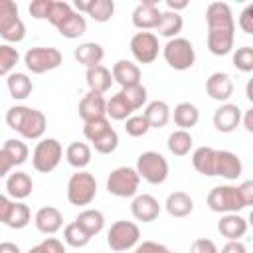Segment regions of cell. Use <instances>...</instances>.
Masks as SVG:
<instances>
[{"label": "cell", "mask_w": 253, "mask_h": 253, "mask_svg": "<svg viewBox=\"0 0 253 253\" xmlns=\"http://www.w3.org/2000/svg\"><path fill=\"white\" fill-rule=\"evenodd\" d=\"M208 22V49L213 55H227L233 49L235 22L229 4L211 2L206 10Z\"/></svg>", "instance_id": "cell-1"}, {"label": "cell", "mask_w": 253, "mask_h": 253, "mask_svg": "<svg viewBox=\"0 0 253 253\" xmlns=\"http://www.w3.org/2000/svg\"><path fill=\"white\" fill-rule=\"evenodd\" d=\"M6 125L16 130L26 140H38L43 136L47 121L45 115L38 109L26 107V105H14L6 111Z\"/></svg>", "instance_id": "cell-2"}, {"label": "cell", "mask_w": 253, "mask_h": 253, "mask_svg": "<svg viewBox=\"0 0 253 253\" xmlns=\"http://www.w3.org/2000/svg\"><path fill=\"white\" fill-rule=\"evenodd\" d=\"M134 170H136L138 178H142V180H146L148 184H154V186L166 182L168 172H170L168 160H166L160 152H154V150L142 152V154L136 158Z\"/></svg>", "instance_id": "cell-3"}, {"label": "cell", "mask_w": 253, "mask_h": 253, "mask_svg": "<svg viewBox=\"0 0 253 253\" xmlns=\"http://www.w3.org/2000/svg\"><path fill=\"white\" fill-rule=\"evenodd\" d=\"M208 208L215 213H239L247 206H245L237 186L223 184V186H215L208 194Z\"/></svg>", "instance_id": "cell-4"}, {"label": "cell", "mask_w": 253, "mask_h": 253, "mask_svg": "<svg viewBox=\"0 0 253 253\" xmlns=\"http://www.w3.org/2000/svg\"><path fill=\"white\" fill-rule=\"evenodd\" d=\"M97 196V180L91 172L77 170L67 182V202L71 206H89Z\"/></svg>", "instance_id": "cell-5"}, {"label": "cell", "mask_w": 253, "mask_h": 253, "mask_svg": "<svg viewBox=\"0 0 253 253\" xmlns=\"http://www.w3.org/2000/svg\"><path fill=\"white\" fill-rule=\"evenodd\" d=\"M162 55H164L166 63L176 71H186L196 61V49H194L192 42L186 38H180V36L166 42V45L162 47Z\"/></svg>", "instance_id": "cell-6"}, {"label": "cell", "mask_w": 253, "mask_h": 253, "mask_svg": "<svg viewBox=\"0 0 253 253\" xmlns=\"http://www.w3.org/2000/svg\"><path fill=\"white\" fill-rule=\"evenodd\" d=\"M0 38L10 45L26 38V26L18 16V6L12 0H0Z\"/></svg>", "instance_id": "cell-7"}, {"label": "cell", "mask_w": 253, "mask_h": 253, "mask_svg": "<svg viewBox=\"0 0 253 253\" xmlns=\"http://www.w3.org/2000/svg\"><path fill=\"white\" fill-rule=\"evenodd\" d=\"M63 148L55 138H42L32 152V166L42 174H49L61 162Z\"/></svg>", "instance_id": "cell-8"}, {"label": "cell", "mask_w": 253, "mask_h": 253, "mask_svg": "<svg viewBox=\"0 0 253 253\" xmlns=\"http://www.w3.org/2000/svg\"><path fill=\"white\" fill-rule=\"evenodd\" d=\"M63 61V55L57 47H43V45H38V47H30L24 55V63L28 67V71L36 73V75H42L45 71H51V69H57Z\"/></svg>", "instance_id": "cell-9"}, {"label": "cell", "mask_w": 253, "mask_h": 253, "mask_svg": "<svg viewBox=\"0 0 253 253\" xmlns=\"http://www.w3.org/2000/svg\"><path fill=\"white\" fill-rule=\"evenodd\" d=\"M138 184H140V178L134 168L119 166L107 178V192L117 198H132L138 192Z\"/></svg>", "instance_id": "cell-10"}, {"label": "cell", "mask_w": 253, "mask_h": 253, "mask_svg": "<svg viewBox=\"0 0 253 253\" xmlns=\"http://www.w3.org/2000/svg\"><path fill=\"white\" fill-rule=\"evenodd\" d=\"M138 239H140V229L134 221L119 219L107 231V243L113 251H128L136 247Z\"/></svg>", "instance_id": "cell-11"}, {"label": "cell", "mask_w": 253, "mask_h": 253, "mask_svg": "<svg viewBox=\"0 0 253 253\" xmlns=\"http://www.w3.org/2000/svg\"><path fill=\"white\" fill-rule=\"evenodd\" d=\"M160 43L158 36L152 32H136L130 38V53L138 63H152L158 57Z\"/></svg>", "instance_id": "cell-12"}, {"label": "cell", "mask_w": 253, "mask_h": 253, "mask_svg": "<svg viewBox=\"0 0 253 253\" xmlns=\"http://www.w3.org/2000/svg\"><path fill=\"white\" fill-rule=\"evenodd\" d=\"M160 16H162V12L158 10V0H142L132 10V24L140 32L156 30V26L160 22Z\"/></svg>", "instance_id": "cell-13"}, {"label": "cell", "mask_w": 253, "mask_h": 253, "mask_svg": "<svg viewBox=\"0 0 253 253\" xmlns=\"http://www.w3.org/2000/svg\"><path fill=\"white\" fill-rule=\"evenodd\" d=\"M130 213L136 221L150 223L160 215V204L150 194H138V196H134V200L130 204Z\"/></svg>", "instance_id": "cell-14"}, {"label": "cell", "mask_w": 253, "mask_h": 253, "mask_svg": "<svg viewBox=\"0 0 253 253\" xmlns=\"http://www.w3.org/2000/svg\"><path fill=\"white\" fill-rule=\"evenodd\" d=\"M241 125V109L233 103H221L213 113V126L219 132H233Z\"/></svg>", "instance_id": "cell-15"}, {"label": "cell", "mask_w": 253, "mask_h": 253, "mask_svg": "<svg viewBox=\"0 0 253 253\" xmlns=\"http://www.w3.org/2000/svg\"><path fill=\"white\" fill-rule=\"evenodd\" d=\"M243 172V164L237 154L229 150H215V168L213 176H221L225 180H237Z\"/></svg>", "instance_id": "cell-16"}, {"label": "cell", "mask_w": 253, "mask_h": 253, "mask_svg": "<svg viewBox=\"0 0 253 253\" xmlns=\"http://www.w3.org/2000/svg\"><path fill=\"white\" fill-rule=\"evenodd\" d=\"M206 93L210 99L219 101V103H227V99L233 95V81L227 73L223 71H215L208 77L206 81Z\"/></svg>", "instance_id": "cell-17"}, {"label": "cell", "mask_w": 253, "mask_h": 253, "mask_svg": "<svg viewBox=\"0 0 253 253\" xmlns=\"http://www.w3.org/2000/svg\"><path fill=\"white\" fill-rule=\"evenodd\" d=\"M34 223L38 227V231L45 233V235H53L63 227V215L57 208L53 206H43L36 211L34 215Z\"/></svg>", "instance_id": "cell-18"}, {"label": "cell", "mask_w": 253, "mask_h": 253, "mask_svg": "<svg viewBox=\"0 0 253 253\" xmlns=\"http://www.w3.org/2000/svg\"><path fill=\"white\" fill-rule=\"evenodd\" d=\"M105 107H107V101L101 93H95V91H87L83 95V99L79 101V117L83 119V123L87 121H93V119H101V117H107L105 115Z\"/></svg>", "instance_id": "cell-19"}, {"label": "cell", "mask_w": 253, "mask_h": 253, "mask_svg": "<svg viewBox=\"0 0 253 253\" xmlns=\"http://www.w3.org/2000/svg\"><path fill=\"white\" fill-rule=\"evenodd\" d=\"M217 231L227 241H239L247 233V219L239 213H223L217 221Z\"/></svg>", "instance_id": "cell-20"}, {"label": "cell", "mask_w": 253, "mask_h": 253, "mask_svg": "<svg viewBox=\"0 0 253 253\" xmlns=\"http://www.w3.org/2000/svg\"><path fill=\"white\" fill-rule=\"evenodd\" d=\"M34 190V182L30 178V174L26 172H12L8 174L6 180V192L14 202H22L26 200Z\"/></svg>", "instance_id": "cell-21"}, {"label": "cell", "mask_w": 253, "mask_h": 253, "mask_svg": "<svg viewBox=\"0 0 253 253\" xmlns=\"http://www.w3.org/2000/svg\"><path fill=\"white\" fill-rule=\"evenodd\" d=\"M113 81H117L121 87H132L140 83V69L136 63L128 59H119L111 69Z\"/></svg>", "instance_id": "cell-22"}, {"label": "cell", "mask_w": 253, "mask_h": 253, "mask_svg": "<svg viewBox=\"0 0 253 253\" xmlns=\"http://www.w3.org/2000/svg\"><path fill=\"white\" fill-rule=\"evenodd\" d=\"M73 55H75V59H77L81 65H85V67L89 69V67L101 65V61H103V57H105V49H103V45H99V43H95V42H85V43H79V45L75 47Z\"/></svg>", "instance_id": "cell-23"}, {"label": "cell", "mask_w": 253, "mask_h": 253, "mask_svg": "<svg viewBox=\"0 0 253 253\" xmlns=\"http://www.w3.org/2000/svg\"><path fill=\"white\" fill-rule=\"evenodd\" d=\"M85 79H87L89 91H95V93H101V95L107 93L111 89V85H113V75L105 65L89 67L87 73H85Z\"/></svg>", "instance_id": "cell-24"}, {"label": "cell", "mask_w": 253, "mask_h": 253, "mask_svg": "<svg viewBox=\"0 0 253 253\" xmlns=\"http://www.w3.org/2000/svg\"><path fill=\"white\" fill-rule=\"evenodd\" d=\"M164 208L172 217H186L194 211V200L186 192H172L168 194Z\"/></svg>", "instance_id": "cell-25"}, {"label": "cell", "mask_w": 253, "mask_h": 253, "mask_svg": "<svg viewBox=\"0 0 253 253\" xmlns=\"http://www.w3.org/2000/svg\"><path fill=\"white\" fill-rule=\"evenodd\" d=\"M142 115H144V119L148 121L150 128H162V126H166L168 121H170V107H168L166 101L156 99V101H150V103L146 105V109H144Z\"/></svg>", "instance_id": "cell-26"}, {"label": "cell", "mask_w": 253, "mask_h": 253, "mask_svg": "<svg viewBox=\"0 0 253 253\" xmlns=\"http://www.w3.org/2000/svg\"><path fill=\"white\" fill-rule=\"evenodd\" d=\"M200 121V111L194 103L190 101H182L174 107V123L176 126H180L182 130H190L192 126H196Z\"/></svg>", "instance_id": "cell-27"}, {"label": "cell", "mask_w": 253, "mask_h": 253, "mask_svg": "<svg viewBox=\"0 0 253 253\" xmlns=\"http://www.w3.org/2000/svg\"><path fill=\"white\" fill-rule=\"evenodd\" d=\"M75 223H77L79 227H83L91 237H95V235L101 233L103 227H105V215H103V211L89 208V210L79 211V215L75 217Z\"/></svg>", "instance_id": "cell-28"}, {"label": "cell", "mask_w": 253, "mask_h": 253, "mask_svg": "<svg viewBox=\"0 0 253 253\" xmlns=\"http://www.w3.org/2000/svg\"><path fill=\"white\" fill-rule=\"evenodd\" d=\"M6 85H8L10 97L16 99V101L28 99L32 95V89H34V83H32V79L26 73H10Z\"/></svg>", "instance_id": "cell-29"}, {"label": "cell", "mask_w": 253, "mask_h": 253, "mask_svg": "<svg viewBox=\"0 0 253 253\" xmlns=\"http://www.w3.org/2000/svg\"><path fill=\"white\" fill-rule=\"evenodd\" d=\"M192 166L196 168V172H200L204 176H213L215 148H211V146H200V148H196L194 154H192Z\"/></svg>", "instance_id": "cell-30"}, {"label": "cell", "mask_w": 253, "mask_h": 253, "mask_svg": "<svg viewBox=\"0 0 253 253\" xmlns=\"http://www.w3.org/2000/svg\"><path fill=\"white\" fill-rule=\"evenodd\" d=\"M57 32H59L63 38H67V40H75V38H79V36H83V34L87 32V20H85L83 14H79V12L73 10V14L67 16V18L57 26Z\"/></svg>", "instance_id": "cell-31"}, {"label": "cell", "mask_w": 253, "mask_h": 253, "mask_svg": "<svg viewBox=\"0 0 253 253\" xmlns=\"http://www.w3.org/2000/svg\"><path fill=\"white\" fill-rule=\"evenodd\" d=\"M182 26H184L182 16H180L178 12L166 10V12H162V16H160V22H158V26H156V32H158V36H164V38L172 40V38H178V34L182 32Z\"/></svg>", "instance_id": "cell-32"}, {"label": "cell", "mask_w": 253, "mask_h": 253, "mask_svg": "<svg viewBox=\"0 0 253 253\" xmlns=\"http://www.w3.org/2000/svg\"><path fill=\"white\" fill-rule=\"evenodd\" d=\"M65 160H67L69 166H73L77 170H83L91 162V148H89V144H85V142H71L65 148Z\"/></svg>", "instance_id": "cell-33"}, {"label": "cell", "mask_w": 253, "mask_h": 253, "mask_svg": "<svg viewBox=\"0 0 253 253\" xmlns=\"http://www.w3.org/2000/svg\"><path fill=\"white\" fill-rule=\"evenodd\" d=\"M192 144H194L192 134H190L188 130H182V128L170 132L168 142H166L168 150H170L174 156H186V154L192 150Z\"/></svg>", "instance_id": "cell-34"}, {"label": "cell", "mask_w": 253, "mask_h": 253, "mask_svg": "<svg viewBox=\"0 0 253 253\" xmlns=\"http://www.w3.org/2000/svg\"><path fill=\"white\" fill-rule=\"evenodd\" d=\"M134 111L130 109V105L125 101V97L121 93L113 95L109 101H107V107H105V115L111 117L113 121H126Z\"/></svg>", "instance_id": "cell-35"}, {"label": "cell", "mask_w": 253, "mask_h": 253, "mask_svg": "<svg viewBox=\"0 0 253 253\" xmlns=\"http://www.w3.org/2000/svg\"><path fill=\"white\" fill-rule=\"evenodd\" d=\"M2 150L8 154V158L12 160L14 166H22L30 156L28 144L24 140H20V138H8L4 142V146H2Z\"/></svg>", "instance_id": "cell-36"}, {"label": "cell", "mask_w": 253, "mask_h": 253, "mask_svg": "<svg viewBox=\"0 0 253 253\" xmlns=\"http://www.w3.org/2000/svg\"><path fill=\"white\" fill-rule=\"evenodd\" d=\"M30 217H32L30 208L24 202H12V210L8 213L6 225L12 227V229H24L30 223Z\"/></svg>", "instance_id": "cell-37"}, {"label": "cell", "mask_w": 253, "mask_h": 253, "mask_svg": "<svg viewBox=\"0 0 253 253\" xmlns=\"http://www.w3.org/2000/svg\"><path fill=\"white\" fill-rule=\"evenodd\" d=\"M85 14L91 16L95 22H101V24L109 22L115 14V2L113 0H91Z\"/></svg>", "instance_id": "cell-38"}, {"label": "cell", "mask_w": 253, "mask_h": 253, "mask_svg": "<svg viewBox=\"0 0 253 253\" xmlns=\"http://www.w3.org/2000/svg\"><path fill=\"white\" fill-rule=\"evenodd\" d=\"M91 144H93V148H95L99 154H111V152H115L117 146H119V134H117V130L111 126V128H107L103 134H99L95 140H91Z\"/></svg>", "instance_id": "cell-39"}, {"label": "cell", "mask_w": 253, "mask_h": 253, "mask_svg": "<svg viewBox=\"0 0 253 253\" xmlns=\"http://www.w3.org/2000/svg\"><path fill=\"white\" fill-rule=\"evenodd\" d=\"M63 239H65L67 245L79 249V247H85V245L91 241V235H89L83 227H79L75 221H71L69 225L63 227Z\"/></svg>", "instance_id": "cell-40"}, {"label": "cell", "mask_w": 253, "mask_h": 253, "mask_svg": "<svg viewBox=\"0 0 253 253\" xmlns=\"http://www.w3.org/2000/svg\"><path fill=\"white\" fill-rule=\"evenodd\" d=\"M18 59H20L18 49L10 43H2L0 45V77L10 75L12 69L16 67V63H18Z\"/></svg>", "instance_id": "cell-41"}, {"label": "cell", "mask_w": 253, "mask_h": 253, "mask_svg": "<svg viewBox=\"0 0 253 253\" xmlns=\"http://www.w3.org/2000/svg\"><path fill=\"white\" fill-rule=\"evenodd\" d=\"M119 93L125 97V101L130 105V109H132V111L140 109V107L146 103V97H148V95H146V87H144L142 83L132 85V87H123Z\"/></svg>", "instance_id": "cell-42"}, {"label": "cell", "mask_w": 253, "mask_h": 253, "mask_svg": "<svg viewBox=\"0 0 253 253\" xmlns=\"http://www.w3.org/2000/svg\"><path fill=\"white\" fill-rule=\"evenodd\" d=\"M73 14V8H71V4L69 2H63V0H53L51 2V8H49V14H47V22L53 26V28H57L67 16H71Z\"/></svg>", "instance_id": "cell-43"}, {"label": "cell", "mask_w": 253, "mask_h": 253, "mask_svg": "<svg viewBox=\"0 0 253 253\" xmlns=\"http://www.w3.org/2000/svg\"><path fill=\"white\" fill-rule=\"evenodd\" d=\"M233 67L243 73L253 71V47L251 45H243L233 51Z\"/></svg>", "instance_id": "cell-44"}, {"label": "cell", "mask_w": 253, "mask_h": 253, "mask_svg": "<svg viewBox=\"0 0 253 253\" xmlns=\"http://www.w3.org/2000/svg\"><path fill=\"white\" fill-rule=\"evenodd\" d=\"M125 130H126L128 136L138 138V136H144V134L150 130V125H148V121L144 119V115H130V117L125 121Z\"/></svg>", "instance_id": "cell-45"}, {"label": "cell", "mask_w": 253, "mask_h": 253, "mask_svg": "<svg viewBox=\"0 0 253 253\" xmlns=\"http://www.w3.org/2000/svg\"><path fill=\"white\" fill-rule=\"evenodd\" d=\"M107 128H111V123H109L107 117H101V119L87 121L85 126H83V134H85V138L91 142V140H95L99 134H103Z\"/></svg>", "instance_id": "cell-46"}, {"label": "cell", "mask_w": 253, "mask_h": 253, "mask_svg": "<svg viewBox=\"0 0 253 253\" xmlns=\"http://www.w3.org/2000/svg\"><path fill=\"white\" fill-rule=\"evenodd\" d=\"M51 2H53V0H34V2L30 4V8H28L30 14H32V18H36V20H47Z\"/></svg>", "instance_id": "cell-47"}, {"label": "cell", "mask_w": 253, "mask_h": 253, "mask_svg": "<svg viewBox=\"0 0 253 253\" xmlns=\"http://www.w3.org/2000/svg\"><path fill=\"white\" fill-rule=\"evenodd\" d=\"M38 247V251L40 253H65V247H63V243L59 241V239H55V237H45L40 245H36Z\"/></svg>", "instance_id": "cell-48"}, {"label": "cell", "mask_w": 253, "mask_h": 253, "mask_svg": "<svg viewBox=\"0 0 253 253\" xmlns=\"http://www.w3.org/2000/svg\"><path fill=\"white\" fill-rule=\"evenodd\" d=\"M217 251H219L217 245H215L211 239H208V237L196 239V241L192 243V247H190V253H217Z\"/></svg>", "instance_id": "cell-49"}, {"label": "cell", "mask_w": 253, "mask_h": 253, "mask_svg": "<svg viewBox=\"0 0 253 253\" xmlns=\"http://www.w3.org/2000/svg\"><path fill=\"white\" fill-rule=\"evenodd\" d=\"M134 253H170V251H168V247L162 245V243H156V241H142V243H136Z\"/></svg>", "instance_id": "cell-50"}, {"label": "cell", "mask_w": 253, "mask_h": 253, "mask_svg": "<svg viewBox=\"0 0 253 253\" xmlns=\"http://www.w3.org/2000/svg\"><path fill=\"white\" fill-rule=\"evenodd\" d=\"M239 28L245 34H253V4L245 6V10L239 16Z\"/></svg>", "instance_id": "cell-51"}, {"label": "cell", "mask_w": 253, "mask_h": 253, "mask_svg": "<svg viewBox=\"0 0 253 253\" xmlns=\"http://www.w3.org/2000/svg\"><path fill=\"white\" fill-rule=\"evenodd\" d=\"M237 188H239V194H241L245 206H251V204H253V182H251V180H245V182H241Z\"/></svg>", "instance_id": "cell-52"}, {"label": "cell", "mask_w": 253, "mask_h": 253, "mask_svg": "<svg viewBox=\"0 0 253 253\" xmlns=\"http://www.w3.org/2000/svg\"><path fill=\"white\" fill-rule=\"evenodd\" d=\"M217 253H247V247L241 241H227Z\"/></svg>", "instance_id": "cell-53"}, {"label": "cell", "mask_w": 253, "mask_h": 253, "mask_svg": "<svg viewBox=\"0 0 253 253\" xmlns=\"http://www.w3.org/2000/svg\"><path fill=\"white\" fill-rule=\"evenodd\" d=\"M10 210H12V200H10L8 196L0 194V221H2V223H6Z\"/></svg>", "instance_id": "cell-54"}, {"label": "cell", "mask_w": 253, "mask_h": 253, "mask_svg": "<svg viewBox=\"0 0 253 253\" xmlns=\"http://www.w3.org/2000/svg\"><path fill=\"white\" fill-rule=\"evenodd\" d=\"M14 168V164H12V160L8 158V154L0 148V178H4V176H8L10 174V170Z\"/></svg>", "instance_id": "cell-55"}, {"label": "cell", "mask_w": 253, "mask_h": 253, "mask_svg": "<svg viewBox=\"0 0 253 253\" xmlns=\"http://www.w3.org/2000/svg\"><path fill=\"white\" fill-rule=\"evenodd\" d=\"M166 6L170 12H178V10H184L188 6V0H166Z\"/></svg>", "instance_id": "cell-56"}, {"label": "cell", "mask_w": 253, "mask_h": 253, "mask_svg": "<svg viewBox=\"0 0 253 253\" xmlns=\"http://www.w3.org/2000/svg\"><path fill=\"white\" fill-rule=\"evenodd\" d=\"M241 121H243L245 130H247V132H253V109H247L245 115L241 117Z\"/></svg>", "instance_id": "cell-57"}, {"label": "cell", "mask_w": 253, "mask_h": 253, "mask_svg": "<svg viewBox=\"0 0 253 253\" xmlns=\"http://www.w3.org/2000/svg\"><path fill=\"white\" fill-rule=\"evenodd\" d=\"M0 253H20V247L12 241H2L0 243Z\"/></svg>", "instance_id": "cell-58"}, {"label": "cell", "mask_w": 253, "mask_h": 253, "mask_svg": "<svg viewBox=\"0 0 253 253\" xmlns=\"http://www.w3.org/2000/svg\"><path fill=\"white\" fill-rule=\"evenodd\" d=\"M89 2H91V0H75V2H73V6H75V10L81 14V12H87Z\"/></svg>", "instance_id": "cell-59"}, {"label": "cell", "mask_w": 253, "mask_h": 253, "mask_svg": "<svg viewBox=\"0 0 253 253\" xmlns=\"http://www.w3.org/2000/svg\"><path fill=\"white\" fill-rule=\"evenodd\" d=\"M247 99H249V101H253V95H251V83L247 85Z\"/></svg>", "instance_id": "cell-60"}, {"label": "cell", "mask_w": 253, "mask_h": 253, "mask_svg": "<svg viewBox=\"0 0 253 253\" xmlns=\"http://www.w3.org/2000/svg\"><path fill=\"white\" fill-rule=\"evenodd\" d=\"M28 253H40V251H38V247H32V249H30Z\"/></svg>", "instance_id": "cell-61"}, {"label": "cell", "mask_w": 253, "mask_h": 253, "mask_svg": "<svg viewBox=\"0 0 253 253\" xmlns=\"http://www.w3.org/2000/svg\"><path fill=\"white\" fill-rule=\"evenodd\" d=\"M170 253H172V251H170ZM174 253H176V251H174Z\"/></svg>", "instance_id": "cell-62"}]
</instances>
